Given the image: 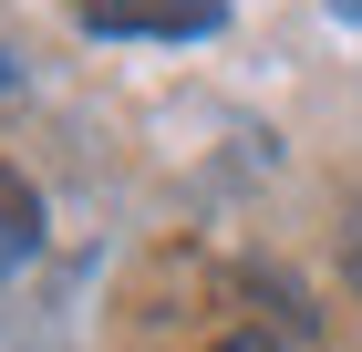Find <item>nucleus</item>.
<instances>
[{"mask_svg":"<svg viewBox=\"0 0 362 352\" xmlns=\"http://www.w3.org/2000/svg\"><path fill=\"white\" fill-rule=\"evenodd\" d=\"M228 21V0H83L93 42H207Z\"/></svg>","mask_w":362,"mask_h":352,"instance_id":"1","label":"nucleus"},{"mask_svg":"<svg viewBox=\"0 0 362 352\" xmlns=\"http://www.w3.org/2000/svg\"><path fill=\"white\" fill-rule=\"evenodd\" d=\"M31 249H42V197H31L21 176H11V166H0V280L21 270Z\"/></svg>","mask_w":362,"mask_h":352,"instance_id":"2","label":"nucleus"},{"mask_svg":"<svg viewBox=\"0 0 362 352\" xmlns=\"http://www.w3.org/2000/svg\"><path fill=\"white\" fill-rule=\"evenodd\" d=\"M341 280L362 290V197H352V217H341Z\"/></svg>","mask_w":362,"mask_h":352,"instance_id":"3","label":"nucleus"},{"mask_svg":"<svg viewBox=\"0 0 362 352\" xmlns=\"http://www.w3.org/2000/svg\"><path fill=\"white\" fill-rule=\"evenodd\" d=\"M207 352H279V342H259V331H228V342H207Z\"/></svg>","mask_w":362,"mask_h":352,"instance_id":"4","label":"nucleus"},{"mask_svg":"<svg viewBox=\"0 0 362 352\" xmlns=\"http://www.w3.org/2000/svg\"><path fill=\"white\" fill-rule=\"evenodd\" d=\"M11 83H21V62H11V52H0V93H11Z\"/></svg>","mask_w":362,"mask_h":352,"instance_id":"5","label":"nucleus"},{"mask_svg":"<svg viewBox=\"0 0 362 352\" xmlns=\"http://www.w3.org/2000/svg\"><path fill=\"white\" fill-rule=\"evenodd\" d=\"M332 11H341V21H362V0H332Z\"/></svg>","mask_w":362,"mask_h":352,"instance_id":"6","label":"nucleus"}]
</instances>
